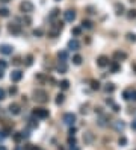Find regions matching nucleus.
Wrapping results in <instances>:
<instances>
[{
	"mask_svg": "<svg viewBox=\"0 0 136 150\" xmlns=\"http://www.w3.org/2000/svg\"><path fill=\"white\" fill-rule=\"evenodd\" d=\"M59 12H61V11L55 8L53 11H51V14H50V20H55V18L57 17V15H59Z\"/></svg>",
	"mask_w": 136,
	"mask_h": 150,
	"instance_id": "b1692460",
	"label": "nucleus"
},
{
	"mask_svg": "<svg viewBox=\"0 0 136 150\" xmlns=\"http://www.w3.org/2000/svg\"><path fill=\"white\" fill-rule=\"evenodd\" d=\"M33 3L30 2V0H23L21 3H20V11H21L23 14H30V12H33Z\"/></svg>",
	"mask_w": 136,
	"mask_h": 150,
	"instance_id": "f257e3e1",
	"label": "nucleus"
},
{
	"mask_svg": "<svg viewBox=\"0 0 136 150\" xmlns=\"http://www.w3.org/2000/svg\"><path fill=\"white\" fill-rule=\"evenodd\" d=\"M0 17H9V9L8 8H0Z\"/></svg>",
	"mask_w": 136,
	"mask_h": 150,
	"instance_id": "4be33fe9",
	"label": "nucleus"
},
{
	"mask_svg": "<svg viewBox=\"0 0 136 150\" xmlns=\"http://www.w3.org/2000/svg\"><path fill=\"white\" fill-rule=\"evenodd\" d=\"M113 111L118 112V111H119V106H118V105H113Z\"/></svg>",
	"mask_w": 136,
	"mask_h": 150,
	"instance_id": "c03bdc74",
	"label": "nucleus"
},
{
	"mask_svg": "<svg viewBox=\"0 0 136 150\" xmlns=\"http://www.w3.org/2000/svg\"><path fill=\"white\" fill-rule=\"evenodd\" d=\"M127 17L132 20V18H136V9H130L129 11V14H127Z\"/></svg>",
	"mask_w": 136,
	"mask_h": 150,
	"instance_id": "bb28decb",
	"label": "nucleus"
},
{
	"mask_svg": "<svg viewBox=\"0 0 136 150\" xmlns=\"http://www.w3.org/2000/svg\"><path fill=\"white\" fill-rule=\"evenodd\" d=\"M104 91H106V93H113V91H115V85L113 83H106Z\"/></svg>",
	"mask_w": 136,
	"mask_h": 150,
	"instance_id": "5701e85b",
	"label": "nucleus"
},
{
	"mask_svg": "<svg viewBox=\"0 0 136 150\" xmlns=\"http://www.w3.org/2000/svg\"><path fill=\"white\" fill-rule=\"evenodd\" d=\"M67 70H68V67H67V64H65V62H59V65L56 67V71H57V73H61V74L67 73Z\"/></svg>",
	"mask_w": 136,
	"mask_h": 150,
	"instance_id": "4468645a",
	"label": "nucleus"
},
{
	"mask_svg": "<svg viewBox=\"0 0 136 150\" xmlns=\"http://www.w3.org/2000/svg\"><path fill=\"white\" fill-rule=\"evenodd\" d=\"M0 53H2V55H12L14 47L9 46V44H2V46H0Z\"/></svg>",
	"mask_w": 136,
	"mask_h": 150,
	"instance_id": "0eeeda50",
	"label": "nucleus"
},
{
	"mask_svg": "<svg viewBox=\"0 0 136 150\" xmlns=\"http://www.w3.org/2000/svg\"><path fill=\"white\" fill-rule=\"evenodd\" d=\"M0 150H8V149L5 147V146H0Z\"/></svg>",
	"mask_w": 136,
	"mask_h": 150,
	"instance_id": "09e8293b",
	"label": "nucleus"
},
{
	"mask_svg": "<svg viewBox=\"0 0 136 150\" xmlns=\"http://www.w3.org/2000/svg\"><path fill=\"white\" fill-rule=\"evenodd\" d=\"M64 100H65V96L62 93H59L56 96V105H62V103H64Z\"/></svg>",
	"mask_w": 136,
	"mask_h": 150,
	"instance_id": "aec40b11",
	"label": "nucleus"
},
{
	"mask_svg": "<svg viewBox=\"0 0 136 150\" xmlns=\"http://www.w3.org/2000/svg\"><path fill=\"white\" fill-rule=\"evenodd\" d=\"M62 121H64L67 126H74L76 114H73V112H67V114H64V117H62Z\"/></svg>",
	"mask_w": 136,
	"mask_h": 150,
	"instance_id": "20e7f679",
	"label": "nucleus"
},
{
	"mask_svg": "<svg viewBox=\"0 0 136 150\" xmlns=\"http://www.w3.org/2000/svg\"><path fill=\"white\" fill-rule=\"evenodd\" d=\"M113 127H115V130H117V132H123L125 129V123L123 120H117L113 123Z\"/></svg>",
	"mask_w": 136,
	"mask_h": 150,
	"instance_id": "ddd939ff",
	"label": "nucleus"
},
{
	"mask_svg": "<svg viewBox=\"0 0 136 150\" xmlns=\"http://www.w3.org/2000/svg\"><path fill=\"white\" fill-rule=\"evenodd\" d=\"M23 79V71L21 70H14L11 73V80L12 82H20Z\"/></svg>",
	"mask_w": 136,
	"mask_h": 150,
	"instance_id": "6e6552de",
	"label": "nucleus"
},
{
	"mask_svg": "<svg viewBox=\"0 0 136 150\" xmlns=\"http://www.w3.org/2000/svg\"><path fill=\"white\" fill-rule=\"evenodd\" d=\"M23 138H24V137H23V133H21V132H17V133L14 135V140L17 141V143H20V141L23 140Z\"/></svg>",
	"mask_w": 136,
	"mask_h": 150,
	"instance_id": "393cba45",
	"label": "nucleus"
},
{
	"mask_svg": "<svg viewBox=\"0 0 136 150\" xmlns=\"http://www.w3.org/2000/svg\"><path fill=\"white\" fill-rule=\"evenodd\" d=\"M9 93H11V94H15V93H17V88H15V87H11V89H9Z\"/></svg>",
	"mask_w": 136,
	"mask_h": 150,
	"instance_id": "a19ab883",
	"label": "nucleus"
},
{
	"mask_svg": "<svg viewBox=\"0 0 136 150\" xmlns=\"http://www.w3.org/2000/svg\"><path fill=\"white\" fill-rule=\"evenodd\" d=\"M118 70H119V65H118V64H117V62L112 64V71H113V73H117Z\"/></svg>",
	"mask_w": 136,
	"mask_h": 150,
	"instance_id": "4c0bfd02",
	"label": "nucleus"
},
{
	"mask_svg": "<svg viewBox=\"0 0 136 150\" xmlns=\"http://www.w3.org/2000/svg\"><path fill=\"white\" fill-rule=\"evenodd\" d=\"M71 150H80V149H79V147H76V146H73V147H71Z\"/></svg>",
	"mask_w": 136,
	"mask_h": 150,
	"instance_id": "de8ad7c7",
	"label": "nucleus"
},
{
	"mask_svg": "<svg viewBox=\"0 0 136 150\" xmlns=\"http://www.w3.org/2000/svg\"><path fill=\"white\" fill-rule=\"evenodd\" d=\"M71 34H73V35H76V36H79V35L82 34V29H80V28H73Z\"/></svg>",
	"mask_w": 136,
	"mask_h": 150,
	"instance_id": "a878e982",
	"label": "nucleus"
},
{
	"mask_svg": "<svg viewBox=\"0 0 136 150\" xmlns=\"http://www.w3.org/2000/svg\"><path fill=\"white\" fill-rule=\"evenodd\" d=\"M118 144H119V146H125V144H127V138H125V137H121V138L118 140Z\"/></svg>",
	"mask_w": 136,
	"mask_h": 150,
	"instance_id": "f704fd0d",
	"label": "nucleus"
},
{
	"mask_svg": "<svg viewBox=\"0 0 136 150\" xmlns=\"http://www.w3.org/2000/svg\"><path fill=\"white\" fill-rule=\"evenodd\" d=\"M127 40L132 41V42H136V34H132V32H130V34H127Z\"/></svg>",
	"mask_w": 136,
	"mask_h": 150,
	"instance_id": "cd10ccee",
	"label": "nucleus"
},
{
	"mask_svg": "<svg viewBox=\"0 0 136 150\" xmlns=\"http://www.w3.org/2000/svg\"><path fill=\"white\" fill-rule=\"evenodd\" d=\"M9 32H11V34H14V35H20L21 34V28H20V24H9Z\"/></svg>",
	"mask_w": 136,
	"mask_h": 150,
	"instance_id": "f8f14e48",
	"label": "nucleus"
},
{
	"mask_svg": "<svg viewBox=\"0 0 136 150\" xmlns=\"http://www.w3.org/2000/svg\"><path fill=\"white\" fill-rule=\"evenodd\" d=\"M15 150H21V149H20V147H17V149H15Z\"/></svg>",
	"mask_w": 136,
	"mask_h": 150,
	"instance_id": "3c124183",
	"label": "nucleus"
},
{
	"mask_svg": "<svg viewBox=\"0 0 136 150\" xmlns=\"http://www.w3.org/2000/svg\"><path fill=\"white\" fill-rule=\"evenodd\" d=\"M83 140H85L86 143H91V141H92V133H91V132H88V133H86V137H83Z\"/></svg>",
	"mask_w": 136,
	"mask_h": 150,
	"instance_id": "473e14b6",
	"label": "nucleus"
},
{
	"mask_svg": "<svg viewBox=\"0 0 136 150\" xmlns=\"http://www.w3.org/2000/svg\"><path fill=\"white\" fill-rule=\"evenodd\" d=\"M57 58H59V62H67V59H68V52L67 50L59 52V53H57Z\"/></svg>",
	"mask_w": 136,
	"mask_h": 150,
	"instance_id": "2eb2a0df",
	"label": "nucleus"
},
{
	"mask_svg": "<svg viewBox=\"0 0 136 150\" xmlns=\"http://www.w3.org/2000/svg\"><path fill=\"white\" fill-rule=\"evenodd\" d=\"M43 34H44V32L41 30V29H35V30H33V36H36V38H39V36H43Z\"/></svg>",
	"mask_w": 136,
	"mask_h": 150,
	"instance_id": "c756f323",
	"label": "nucleus"
},
{
	"mask_svg": "<svg viewBox=\"0 0 136 150\" xmlns=\"http://www.w3.org/2000/svg\"><path fill=\"white\" fill-rule=\"evenodd\" d=\"M97 65H98V67H107V65H109V58L104 56V55L98 56V58H97Z\"/></svg>",
	"mask_w": 136,
	"mask_h": 150,
	"instance_id": "9d476101",
	"label": "nucleus"
},
{
	"mask_svg": "<svg viewBox=\"0 0 136 150\" xmlns=\"http://www.w3.org/2000/svg\"><path fill=\"white\" fill-rule=\"evenodd\" d=\"M82 56L80 55H74V56H73V64H74V65H80V64H82Z\"/></svg>",
	"mask_w": 136,
	"mask_h": 150,
	"instance_id": "6ab92c4d",
	"label": "nucleus"
},
{
	"mask_svg": "<svg viewBox=\"0 0 136 150\" xmlns=\"http://www.w3.org/2000/svg\"><path fill=\"white\" fill-rule=\"evenodd\" d=\"M33 114H35L36 118H49L50 112H49V109H45V108H35Z\"/></svg>",
	"mask_w": 136,
	"mask_h": 150,
	"instance_id": "39448f33",
	"label": "nucleus"
},
{
	"mask_svg": "<svg viewBox=\"0 0 136 150\" xmlns=\"http://www.w3.org/2000/svg\"><path fill=\"white\" fill-rule=\"evenodd\" d=\"M68 144H70V147H73V146H76V138L70 135V138H68Z\"/></svg>",
	"mask_w": 136,
	"mask_h": 150,
	"instance_id": "72a5a7b5",
	"label": "nucleus"
},
{
	"mask_svg": "<svg viewBox=\"0 0 136 150\" xmlns=\"http://www.w3.org/2000/svg\"><path fill=\"white\" fill-rule=\"evenodd\" d=\"M82 28L83 29H92L94 28V23H92L91 20H83L82 21Z\"/></svg>",
	"mask_w": 136,
	"mask_h": 150,
	"instance_id": "dca6fc26",
	"label": "nucleus"
},
{
	"mask_svg": "<svg viewBox=\"0 0 136 150\" xmlns=\"http://www.w3.org/2000/svg\"><path fill=\"white\" fill-rule=\"evenodd\" d=\"M32 62H33V56L27 55V56H26V65H32Z\"/></svg>",
	"mask_w": 136,
	"mask_h": 150,
	"instance_id": "c85d7f7f",
	"label": "nucleus"
},
{
	"mask_svg": "<svg viewBox=\"0 0 136 150\" xmlns=\"http://www.w3.org/2000/svg\"><path fill=\"white\" fill-rule=\"evenodd\" d=\"M79 49H80V42L77 41L76 38L68 41V50H79Z\"/></svg>",
	"mask_w": 136,
	"mask_h": 150,
	"instance_id": "1a4fd4ad",
	"label": "nucleus"
},
{
	"mask_svg": "<svg viewBox=\"0 0 136 150\" xmlns=\"http://www.w3.org/2000/svg\"><path fill=\"white\" fill-rule=\"evenodd\" d=\"M3 77V70H0V79Z\"/></svg>",
	"mask_w": 136,
	"mask_h": 150,
	"instance_id": "8fccbe9b",
	"label": "nucleus"
},
{
	"mask_svg": "<svg viewBox=\"0 0 136 150\" xmlns=\"http://www.w3.org/2000/svg\"><path fill=\"white\" fill-rule=\"evenodd\" d=\"M113 58H115V59H117V62H118V61H121V59H125V58H127V55H125L124 52H115Z\"/></svg>",
	"mask_w": 136,
	"mask_h": 150,
	"instance_id": "f3484780",
	"label": "nucleus"
},
{
	"mask_svg": "<svg viewBox=\"0 0 136 150\" xmlns=\"http://www.w3.org/2000/svg\"><path fill=\"white\" fill-rule=\"evenodd\" d=\"M68 133H70L71 137H74V133H76V127H71V129H70V132H68Z\"/></svg>",
	"mask_w": 136,
	"mask_h": 150,
	"instance_id": "ea45409f",
	"label": "nucleus"
},
{
	"mask_svg": "<svg viewBox=\"0 0 136 150\" xmlns=\"http://www.w3.org/2000/svg\"><path fill=\"white\" fill-rule=\"evenodd\" d=\"M20 62H21V59H20V58H15V59H14V64H15V65H18Z\"/></svg>",
	"mask_w": 136,
	"mask_h": 150,
	"instance_id": "79ce46f5",
	"label": "nucleus"
},
{
	"mask_svg": "<svg viewBox=\"0 0 136 150\" xmlns=\"http://www.w3.org/2000/svg\"><path fill=\"white\" fill-rule=\"evenodd\" d=\"M5 137H6V133H5V132H0V140H3Z\"/></svg>",
	"mask_w": 136,
	"mask_h": 150,
	"instance_id": "a18cd8bd",
	"label": "nucleus"
},
{
	"mask_svg": "<svg viewBox=\"0 0 136 150\" xmlns=\"http://www.w3.org/2000/svg\"><path fill=\"white\" fill-rule=\"evenodd\" d=\"M115 11H117V14H118V15L124 14V5H121V3H117V5H115Z\"/></svg>",
	"mask_w": 136,
	"mask_h": 150,
	"instance_id": "a211bd4d",
	"label": "nucleus"
},
{
	"mask_svg": "<svg viewBox=\"0 0 136 150\" xmlns=\"http://www.w3.org/2000/svg\"><path fill=\"white\" fill-rule=\"evenodd\" d=\"M64 18L65 21H68V23H73V21L76 20V11H73V9H68L64 12Z\"/></svg>",
	"mask_w": 136,
	"mask_h": 150,
	"instance_id": "423d86ee",
	"label": "nucleus"
},
{
	"mask_svg": "<svg viewBox=\"0 0 136 150\" xmlns=\"http://www.w3.org/2000/svg\"><path fill=\"white\" fill-rule=\"evenodd\" d=\"M130 100L136 102V89H132V91H130Z\"/></svg>",
	"mask_w": 136,
	"mask_h": 150,
	"instance_id": "e433bc0d",
	"label": "nucleus"
},
{
	"mask_svg": "<svg viewBox=\"0 0 136 150\" xmlns=\"http://www.w3.org/2000/svg\"><path fill=\"white\" fill-rule=\"evenodd\" d=\"M8 109H9V112H11L12 115H18L20 112H21V109H20V105H17V103H11Z\"/></svg>",
	"mask_w": 136,
	"mask_h": 150,
	"instance_id": "9b49d317",
	"label": "nucleus"
},
{
	"mask_svg": "<svg viewBox=\"0 0 136 150\" xmlns=\"http://www.w3.org/2000/svg\"><path fill=\"white\" fill-rule=\"evenodd\" d=\"M130 91H132V89H125L124 93H123V97H124V100H130Z\"/></svg>",
	"mask_w": 136,
	"mask_h": 150,
	"instance_id": "2f4dec72",
	"label": "nucleus"
},
{
	"mask_svg": "<svg viewBox=\"0 0 136 150\" xmlns=\"http://www.w3.org/2000/svg\"><path fill=\"white\" fill-rule=\"evenodd\" d=\"M91 88L92 89H98L100 88V83H98L97 80H91Z\"/></svg>",
	"mask_w": 136,
	"mask_h": 150,
	"instance_id": "7c9ffc66",
	"label": "nucleus"
},
{
	"mask_svg": "<svg viewBox=\"0 0 136 150\" xmlns=\"http://www.w3.org/2000/svg\"><path fill=\"white\" fill-rule=\"evenodd\" d=\"M11 0H0V3H9Z\"/></svg>",
	"mask_w": 136,
	"mask_h": 150,
	"instance_id": "49530a36",
	"label": "nucleus"
},
{
	"mask_svg": "<svg viewBox=\"0 0 136 150\" xmlns=\"http://www.w3.org/2000/svg\"><path fill=\"white\" fill-rule=\"evenodd\" d=\"M5 99V89L0 88V100H3Z\"/></svg>",
	"mask_w": 136,
	"mask_h": 150,
	"instance_id": "58836bf2",
	"label": "nucleus"
},
{
	"mask_svg": "<svg viewBox=\"0 0 136 150\" xmlns=\"http://www.w3.org/2000/svg\"><path fill=\"white\" fill-rule=\"evenodd\" d=\"M132 129H133V130H136V120H135V121H132Z\"/></svg>",
	"mask_w": 136,
	"mask_h": 150,
	"instance_id": "37998d69",
	"label": "nucleus"
},
{
	"mask_svg": "<svg viewBox=\"0 0 136 150\" xmlns=\"http://www.w3.org/2000/svg\"><path fill=\"white\" fill-rule=\"evenodd\" d=\"M57 2H59V0H57Z\"/></svg>",
	"mask_w": 136,
	"mask_h": 150,
	"instance_id": "603ef678",
	"label": "nucleus"
},
{
	"mask_svg": "<svg viewBox=\"0 0 136 150\" xmlns=\"http://www.w3.org/2000/svg\"><path fill=\"white\" fill-rule=\"evenodd\" d=\"M59 87L62 89H68V88H70V82H68L67 79H64V80H61V82H59Z\"/></svg>",
	"mask_w": 136,
	"mask_h": 150,
	"instance_id": "412c9836",
	"label": "nucleus"
},
{
	"mask_svg": "<svg viewBox=\"0 0 136 150\" xmlns=\"http://www.w3.org/2000/svg\"><path fill=\"white\" fill-rule=\"evenodd\" d=\"M6 67H8V62L3 61V59H0V70H5Z\"/></svg>",
	"mask_w": 136,
	"mask_h": 150,
	"instance_id": "c9c22d12",
	"label": "nucleus"
},
{
	"mask_svg": "<svg viewBox=\"0 0 136 150\" xmlns=\"http://www.w3.org/2000/svg\"><path fill=\"white\" fill-rule=\"evenodd\" d=\"M62 29H64V24H62V23H55L50 28V30H49V36H50V38H56V36L62 32Z\"/></svg>",
	"mask_w": 136,
	"mask_h": 150,
	"instance_id": "7ed1b4c3",
	"label": "nucleus"
},
{
	"mask_svg": "<svg viewBox=\"0 0 136 150\" xmlns=\"http://www.w3.org/2000/svg\"><path fill=\"white\" fill-rule=\"evenodd\" d=\"M33 96H35L33 99L36 102H39V103H45V102H49V94H47L44 89H35Z\"/></svg>",
	"mask_w": 136,
	"mask_h": 150,
	"instance_id": "f03ea898",
	"label": "nucleus"
}]
</instances>
